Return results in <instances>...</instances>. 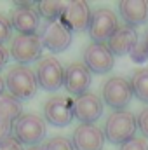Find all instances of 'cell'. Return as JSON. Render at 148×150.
Returning <instances> with one entry per match:
<instances>
[{"instance_id": "cell-5", "label": "cell", "mask_w": 148, "mask_h": 150, "mask_svg": "<svg viewBox=\"0 0 148 150\" xmlns=\"http://www.w3.org/2000/svg\"><path fill=\"white\" fill-rule=\"evenodd\" d=\"M132 96V89L127 79L115 75L110 77L103 86V100L113 110H124Z\"/></svg>"}, {"instance_id": "cell-16", "label": "cell", "mask_w": 148, "mask_h": 150, "mask_svg": "<svg viewBox=\"0 0 148 150\" xmlns=\"http://www.w3.org/2000/svg\"><path fill=\"white\" fill-rule=\"evenodd\" d=\"M136 44H138L136 30L132 26L124 25V26H118L115 30V33L106 42V47L111 51L113 56H124V54H129Z\"/></svg>"}, {"instance_id": "cell-1", "label": "cell", "mask_w": 148, "mask_h": 150, "mask_svg": "<svg viewBox=\"0 0 148 150\" xmlns=\"http://www.w3.org/2000/svg\"><path fill=\"white\" fill-rule=\"evenodd\" d=\"M138 129V119L127 110H115L108 115L105 124V138L113 145H122L134 138Z\"/></svg>"}, {"instance_id": "cell-22", "label": "cell", "mask_w": 148, "mask_h": 150, "mask_svg": "<svg viewBox=\"0 0 148 150\" xmlns=\"http://www.w3.org/2000/svg\"><path fill=\"white\" fill-rule=\"evenodd\" d=\"M129 56H131V59L134 61V63H145L148 59V47L145 42H138L132 49H131V52H129Z\"/></svg>"}, {"instance_id": "cell-21", "label": "cell", "mask_w": 148, "mask_h": 150, "mask_svg": "<svg viewBox=\"0 0 148 150\" xmlns=\"http://www.w3.org/2000/svg\"><path fill=\"white\" fill-rule=\"evenodd\" d=\"M44 150H75L73 143L65 138V136H56L52 140H49L45 145H44Z\"/></svg>"}, {"instance_id": "cell-20", "label": "cell", "mask_w": 148, "mask_h": 150, "mask_svg": "<svg viewBox=\"0 0 148 150\" xmlns=\"http://www.w3.org/2000/svg\"><path fill=\"white\" fill-rule=\"evenodd\" d=\"M63 9H65L63 2H38L37 4L38 16H42L47 23L49 21H58L61 18Z\"/></svg>"}, {"instance_id": "cell-14", "label": "cell", "mask_w": 148, "mask_h": 150, "mask_svg": "<svg viewBox=\"0 0 148 150\" xmlns=\"http://www.w3.org/2000/svg\"><path fill=\"white\" fill-rule=\"evenodd\" d=\"M75 150H101L105 145V133L96 124H80L72 138Z\"/></svg>"}, {"instance_id": "cell-15", "label": "cell", "mask_w": 148, "mask_h": 150, "mask_svg": "<svg viewBox=\"0 0 148 150\" xmlns=\"http://www.w3.org/2000/svg\"><path fill=\"white\" fill-rule=\"evenodd\" d=\"M63 86L66 87V91L75 96H82L85 94V91L91 86V72L84 63H72L66 70H65V80Z\"/></svg>"}, {"instance_id": "cell-23", "label": "cell", "mask_w": 148, "mask_h": 150, "mask_svg": "<svg viewBox=\"0 0 148 150\" xmlns=\"http://www.w3.org/2000/svg\"><path fill=\"white\" fill-rule=\"evenodd\" d=\"M11 33H12L11 19H7L4 14H0V45L11 38Z\"/></svg>"}, {"instance_id": "cell-28", "label": "cell", "mask_w": 148, "mask_h": 150, "mask_svg": "<svg viewBox=\"0 0 148 150\" xmlns=\"http://www.w3.org/2000/svg\"><path fill=\"white\" fill-rule=\"evenodd\" d=\"M7 61H9V52L4 45H0V70L7 65Z\"/></svg>"}, {"instance_id": "cell-6", "label": "cell", "mask_w": 148, "mask_h": 150, "mask_svg": "<svg viewBox=\"0 0 148 150\" xmlns=\"http://www.w3.org/2000/svg\"><path fill=\"white\" fill-rule=\"evenodd\" d=\"M42 51L44 45L40 35H18L11 44V56L14 58V61L21 65L37 61L42 56Z\"/></svg>"}, {"instance_id": "cell-19", "label": "cell", "mask_w": 148, "mask_h": 150, "mask_svg": "<svg viewBox=\"0 0 148 150\" xmlns=\"http://www.w3.org/2000/svg\"><path fill=\"white\" fill-rule=\"evenodd\" d=\"M21 115V105L16 98L11 94H2L0 96V120L5 122H16V119Z\"/></svg>"}, {"instance_id": "cell-8", "label": "cell", "mask_w": 148, "mask_h": 150, "mask_svg": "<svg viewBox=\"0 0 148 150\" xmlns=\"http://www.w3.org/2000/svg\"><path fill=\"white\" fill-rule=\"evenodd\" d=\"M40 40H42V45L47 47L49 51L63 52L72 44V32L59 19L58 21H49L42 26Z\"/></svg>"}, {"instance_id": "cell-24", "label": "cell", "mask_w": 148, "mask_h": 150, "mask_svg": "<svg viewBox=\"0 0 148 150\" xmlns=\"http://www.w3.org/2000/svg\"><path fill=\"white\" fill-rule=\"evenodd\" d=\"M120 150H148V145L143 138H131L120 145Z\"/></svg>"}, {"instance_id": "cell-7", "label": "cell", "mask_w": 148, "mask_h": 150, "mask_svg": "<svg viewBox=\"0 0 148 150\" xmlns=\"http://www.w3.org/2000/svg\"><path fill=\"white\" fill-rule=\"evenodd\" d=\"M11 25L19 32V35H37L40 28V16L32 4L19 2L12 9Z\"/></svg>"}, {"instance_id": "cell-27", "label": "cell", "mask_w": 148, "mask_h": 150, "mask_svg": "<svg viewBox=\"0 0 148 150\" xmlns=\"http://www.w3.org/2000/svg\"><path fill=\"white\" fill-rule=\"evenodd\" d=\"M12 122H5V120H0V143L5 142L9 136H12Z\"/></svg>"}, {"instance_id": "cell-2", "label": "cell", "mask_w": 148, "mask_h": 150, "mask_svg": "<svg viewBox=\"0 0 148 150\" xmlns=\"http://www.w3.org/2000/svg\"><path fill=\"white\" fill-rule=\"evenodd\" d=\"M5 87L9 89V94L12 98L19 100H30L37 93V77L35 72L30 70L25 65L12 67L5 75Z\"/></svg>"}, {"instance_id": "cell-26", "label": "cell", "mask_w": 148, "mask_h": 150, "mask_svg": "<svg viewBox=\"0 0 148 150\" xmlns=\"http://www.w3.org/2000/svg\"><path fill=\"white\" fill-rule=\"evenodd\" d=\"M138 127H140L141 134L148 138V107L140 113V117H138Z\"/></svg>"}, {"instance_id": "cell-31", "label": "cell", "mask_w": 148, "mask_h": 150, "mask_svg": "<svg viewBox=\"0 0 148 150\" xmlns=\"http://www.w3.org/2000/svg\"><path fill=\"white\" fill-rule=\"evenodd\" d=\"M145 44H147V47H148V32H147V35H145Z\"/></svg>"}, {"instance_id": "cell-17", "label": "cell", "mask_w": 148, "mask_h": 150, "mask_svg": "<svg viewBox=\"0 0 148 150\" xmlns=\"http://www.w3.org/2000/svg\"><path fill=\"white\" fill-rule=\"evenodd\" d=\"M120 16L127 26H138L147 23L148 19V2L143 0H129V2H120L118 4Z\"/></svg>"}, {"instance_id": "cell-30", "label": "cell", "mask_w": 148, "mask_h": 150, "mask_svg": "<svg viewBox=\"0 0 148 150\" xmlns=\"http://www.w3.org/2000/svg\"><path fill=\"white\" fill-rule=\"evenodd\" d=\"M28 150H44V147H30Z\"/></svg>"}, {"instance_id": "cell-11", "label": "cell", "mask_w": 148, "mask_h": 150, "mask_svg": "<svg viewBox=\"0 0 148 150\" xmlns=\"http://www.w3.org/2000/svg\"><path fill=\"white\" fill-rule=\"evenodd\" d=\"M91 14L92 12L87 2H70V4H65L59 21L70 32H84L89 26Z\"/></svg>"}, {"instance_id": "cell-9", "label": "cell", "mask_w": 148, "mask_h": 150, "mask_svg": "<svg viewBox=\"0 0 148 150\" xmlns=\"http://www.w3.org/2000/svg\"><path fill=\"white\" fill-rule=\"evenodd\" d=\"M35 77H37V84L44 91H56L63 86L65 70L56 58L49 56L38 63L37 70H35Z\"/></svg>"}, {"instance_id": "cell-10", "label": "cell", "mask_w": 148, "mask_h": 150, "mask_svg": "<svg viewBox=\"0 0 148 150\" xmlns=\"http://www.w3.org/2000/svg\"><path fill=\"white\" fill-rule=\"evenodd\" d=\"M84 65L92 74H108L115 65V58L106 44H89L84 51Z\"/></svg>"}, {"instance_id": "cell-3", "label": "cell", "mask_w": 148, "mask_h": 150, "mask_svg": "<svg viewBox=\"0 0 148 150\" xmlns=\"http://www.w3.org/2000/svg\"><path fill=\"white\" fill-rule=\"evenodd\" d=\"M12 129L18 142L28 147H38V143L45 138V133H47L45 120L37 113H21L16 119Z\"/></svg>"}, {"instance_id": "cell-18", "label": "cell", "mask_w": 148, "mask_h": 150, "mask_svg": "<svg viewBox=\"0 0 148 150\" xmlns=\"http://www.w3.org/2000/svg\"><path fill=\"white\" fill-rule=\"evenodd\" d=\"M131 89H132V94L141 101V103H148V68H140L136 70L131 80Z\"/></svg>"}, {"instance_id": "cell-29", "label": "cell", "mask_w": 148, "mask_h": 150, "mask_svg": "<svg viewBox=\"0 0 148 150\" xmlns=\"http://www.w3.org/2000/svg\"><path fill=\"white\" fill-rule=\"evenodd\" d=\"M4 89H5V80H4V79L0 77V96L4 94Z\"/></svg>"}, {"instance_id": "cell-12", "label": "cell", "mask_w": 148, "mask_h": 150, "mask_svg": "<svg viewBox=\"0 0 148 150\" xmlns=\"http://www.w3.org/2000/svg\"><path fill=\"white\" fill-rule=\"evenodd\" d=\"M103 113V101L92 93H85L77 96L73 101V117L80 120V124H94Z\"/></svg>"}, {"instance_id": "cell-25", "label": "cell", "mask_w": 148, "mask_h": 150, "mask_svg": "<svg viewBox=\"0 0 148 150\" xmlns=\"http://www.w3.org/2000/svg\"><path fill=\"white\" fill-rule=\"evenodd\" d=\"M0 150H23V145L18 142L16 136H9L5 142L0 143Z\"/></svg>"}, {"instance_id": "cell-13", "label": "cell", "mask_w": 148, "mask_h": 150, "mask_svg": "<svg viewBox=\"0 0 148 150\" xmlns=\"http://www.w3.org/2000/svg\"><path fill=\"white\" fill-rule=\"evenodd\" d=\"M44 117L52 126L65 127L73 120V103H70L63 96H54L45 103Z\"/></svg>"}, {"instance_id": "cell-4", "label": "cell", "mask_w": 148, "mask_h": 150, "mask_svg": "<svg viewBox=\"0 0 148 150\" xmlns=\"http://www.w3.org/2000/svg\"><path fill=\"white\" fill-rule=\"evenodd\" d=\"M118 28V21L115 12L103 7L98 9L91 14V21H89V37L92 38L94 44H105L108 42L110 37L115 33V30Z\"/></svg>"}]
</instances>
